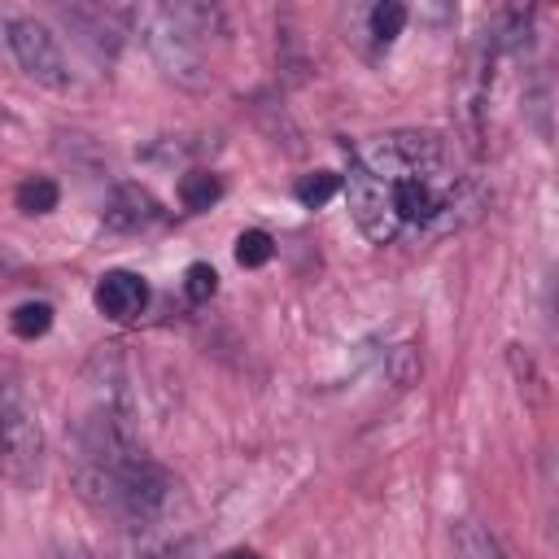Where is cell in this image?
<instances>
[{"label":"cell","instance_id":"6da1fadb","mask_svg":"<svg viewBox=\"0 0 559 559\" xmlns=\"http://www.w3.org/2000/svg\"><path fill=\"white\" fill-rule=\"evenodd\" d=\"M354 227L371 245H428L480 210V188L441 131H384L349 153V175H341Z\"/></svg>","mask_w":559,"mask_h":559},{"label":"cell","instance_id":"7a4b0ae2","mask_svg":"<svg viewBox=\"0 0 559 559\" xmlns=\"http://www.w3.org/2000/svg\"><path fill=\"white\" fill-rule=\"evenodd\" d=\"M74 485H79V498L127 524V528H153L170 502H175V480L166 467H157L144 450L118 459V463H100V467H74Z\"/></svg>","mask_w":559,"mask_h":559},{"label":"cell","instance_id":"3957f363","mask_svg":"<svg viewBox=\"0 0 559 559\" xmlns=\"http://www.w3.org/2000/svg\"><path fill=\"white\" fill-rule=\"evenodd\" d=\"M223 35H227V22H223V9L214 4H162L144 17L148 57L170 83L188 92L210 87V74H214L210 48L223 44Z\"/></svg>","mask_w":559,"mask_h":559},{"label":"cell","instance_id":"277c9868","mask_svg":"<svg viewBox=\"0 0 559 559\" xmlns=\"http://www.w3.org/2000/svg\"><path fill=\"white\" fill-rule=\"evenodd\" d=\"M0 472L17 489H35L44 476V428L17 380L0 384Z\"/></svg>","mask_w":559,"mask_h":559},{"label":"cell","instance_id":"5b68a950","mask_svg":"<svg viewBox=\"0 0 559 559\" xmlns=\"http://www.w3.org/2000/svg\"><path fill=\"white\" fill-rule=\"evenodd\" d=\"M4 44H9L17 70H22L31 83H39V87H48V92H70V87H74L70 61H66L57 35H52L39 17H9V22H4Z\"/></svg>","mask_w":559,"mask_h":559},{"label":"cell","instance_id":"8992f818","mask_svg":"<svg viewBox=\"0 0 559 559\" xmlns=\"http://www.w3.org/2000/svg\"><path fill=\"white\" fill-rule=\"evenodd\" d=\"M493 52H498V44H493V35H485V39L467 52V66H463V74H459V118H463V131H467L472 144H480V135H485Z\"/></svg>","mask_w":559,"mask_h":559},{"label":"cell","instance_id":"52a82bcc","mask_svg":"<svg viewBox=\"0 0 559 559\" xmlns=\"http://www.w3.org/2000/svg\"><path fill=\"white\" fill-rule=\"evenodd\" d=\"M406 17H411V9L397 4V0L362 4V9L349 13V35H345V39H354V48H358L367 61H380V57L393 48V39L402 35Z\"/></svg>","mask_w":559,"mask_h":559},{"label":"cell","instance_id":"ba28073f","mask_svg":"<svg viewBox=\"0 0 559 559\" xmlns=\"http://www.w3.org/2000/svg\"><path fill=\"white\" fill-rule=\"evenodd\" d=\"M92 301H96V310H100L105 319H114V323H135V319L148 310V284H144V275L118 266V271H105V275L96 280Z\"/></svg>","mask_w":559,"mask_h":559},{"label":"cell","instance_id":"9c48e42d","mask_svg":"<svg viewBox=\"0 0 559 559\" xmlns=\"http://www.w3.org/2000/svg\"><path fill=\"white\" fill-rule=\"evenodd\" d=\"M157 218H162V210H157L153 192L140 188V183H118L105 201V227L118 231V236H135V231L153 227Z\"/></svg>","mask_w":559,"mask_h":559},{"label":"cell","instance_id":"30bf717a","mask_svg":"<svg viewBox=\"0 0 559 559\" xmlns=\"http://www.w3.org/2000/svg\"><path fill=\"white\" fill-rule=\"evenodd\" d=\"M66 17L74 26H83V39L96 48V52H109L122 44L127 26H131V9H105V4H92V9H66Z\"/></svg>","mask_w":559,"mask_h":559},{"label":"cell","instance_id":"8fae6325","mask_svg":"<svg viewBox=\"0 0 559 559\" xmlns=\"http://www.w3.org/2000/svg\"><path fill=\"white\" fill-rule=\"evenodd\" d=\"M450 542H454V555L459 559H507L502 546L493 542V533L480 520H459L450 528Z\"/></svg>","mask_w":559,"mask_h":559},{"label":"cell","instance_id":"7c38bea8","mask_svg":"<svg viewBox=\"0 0 559 559\" xmlns=\"http://www.w3.org/2000/svg\"><path fill=\"white\" fill-rule=\"evenodd\" d=\"M57 201H61V188H57V179H48V175H31V179H22V183L13 188V205H17L22 214H52Z\"/></svg>","mask_w":559,"mask_h":559},{"label":"cell","instance_id":"4fadbf2b","mask_svg":"<svg viewBox=\"0 0 559 559\" xmlns=\"http://www.w3.org/2000/svg\"><path fill=\"white\" fill-rule=\"evenodd\" d=\"M218 197H223V183H218V175H210V170H192V175L179 179V201H183V210H192V214L210 210Z\"/></svg>","mask_w":559,"mask_h":559},{"label":"cell","instance_id":"5bb4252c","mask_svg":"<svg viewBox=\"0 0 559 559\" xmlns=\"http://www.w3.org/2000/svg\"><path fill=\"white\" fill-rule=\"evenodd\" d=\"M9 328H13V336L35 341V336H44L52 328V306L48 301H22L13 310V319H9Z\"/></svg>","mask_w":559,"mask_h":559},{"label":"cell","instance_id":"9a60e30c","mask_svg":"<svg viewBox=\"0 0 559 559\" xmlns=\"http://www.w3.org/2000/svg\"><path fill=\"white\" fill-rule=\"evenodd\" d=\"M341 192V175L336 170H314V175H306V179H297V188H293V197L306 205V210H319L328 197H336Z\"/></svg>","mask_w":559,"mask_h":559},{"label":"cell","instance_id":"2e32d148","mask_svg":"<svg viewBox=\"0 0 559 559\" xmlns=\"http://www.w3.org/2000/svg\"><path fill=\"white\" fill-rule=\"evenodd\" d=\"M275 258V240H271V231H262V227H245L240 236H236V262L240 266H266Z\"/></svg>","mask_w":559,"mask_h":559},{"label":"cell","instance_id":"e0dca14e","mask_svg":"<svg viewBox=\"0 0 559 559\" xmlns=\"http://www.w3.org/2000/svg\"><path fill=\"white\" fill-rule=\"evenodd\" d=\"M183 293H188L192 306H205V301L218 293V271H214L210 262H192V266L183 271Z\"/></svg>","mask_w":559,"mask_h":559},{"label":"cell","instance_id":"ac0fdd59","mask_svg":"<svg viewBox=\"0 0 559 559\" xmlns=\"http://www.w3.org/2000/svg\"><path fill=\"white\" fill-rule=\"evenodd\" d=\"M140 559H192V546H188V542H157V546H148Z\"/></svg>","mask_w":559,"mask_h":559},{"label":"cell","instance_id":"d6986e66","mask_svg":"<svg viewBox=\"0 0 559 559\" xmlns=\"http://www.w3.org/2000/svg\"><path fill=\"white\" fill-rule=\"evenodd\" d=\"M223 559H262V555H258V550H227Z\"/></svg>","mask_w":559,"mask_h":559}]
</instances>
